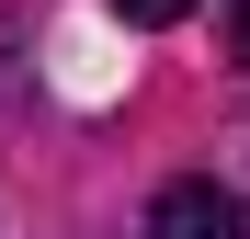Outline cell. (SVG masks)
<instances>
[{
	"label": "cell",
	"instance_id": "cell-2",
	"mask_svg": "<svg viewBox=\"0 0 250 239\" xmlns=\"http://www.w3.org/2000/svg\"><path fill=\"white\" fill-rule=\"evenodd\" d=\"M114 12H125V23H148V34H159V23H182V12H193V0H114Z\"/></svg>",
	"mask_w": 250,
	"mask_h": 239
},
{
	"label": "cell",
	"instance_id": "cell-3",
	"mask_svg": "<svg viewBox=\"0 0 250 239\" xmlns=\"http://www.w3.org/2000/svg\"><path fill=\"white\" fill-rule=\"evenodd\" d=\"M228 57L250 68V0H228Z\"/></svg>",
	"mask_w": 250,
	"mask_h": 239
},
{
	"label": "cell",
	"instance_id": "cell-1",
	"mask_svg": "<svg viewBox=\"0 0 250 239\" xmlns=\"http://www.w3.org/2000/svg\"><path fill=\"white\" fill-rule=\"evenodd\" d=\"M148 239H250V217H239V194L228 182H159V205H148Z\"/></svg>",
	"mask_w": 250,
	"mask_h": 239
}]
</instances>
